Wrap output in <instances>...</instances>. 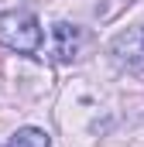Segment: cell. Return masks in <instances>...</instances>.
I'll return each instance as SVG.
<instances>
[{
    "instance_id": "1",
    "label": "cell",
    "mask_w": 144,
    "mask_h": 147,
    "mask_svg": "<svg viewBox=\"0 0 144 147\" xmlns=\"http://www.w3.org/2000/svg\"><path fill=\"white\" fill-rule=\"evenodd\" d=\"M0 45L17 55H38L41 51V24L31 10H3L0 14Z\"/></svg>"
},
{
    "instance_id": "2",
    "label": "cell",
    "mask_w": 144,
    "mask_h": 147,
    "mask_svg": "<svg viewBox=\"0 0 144 147\" xmlns=\"http://www.w3.org/2000/svg\"><path fill=\"white\" fill-rule=\"evenodd\" d=\"M110 62L124 72H144V28H127L110 41Z\"/></svg>"
},
{
    "instance_id": "3",
    "label": "cell",
    "mask_w": 144,
    "mask_h": 147,
    "mask_svg": "<svg viewBox=\"0 0 144 147\" xmlns=\"http://www.w3.org/2000/svg\"><path fill=\"white\" fill-rule=\"evenodd\" d=\"M82 45H86V31L82 28H75L69 21L52 24V58L55 62H75Z\"/></svg>"
},
{
    "instance_id": "4",
    "label": "cell",
    "mask_w": 144,
    "mask_h": 147,
    "mask_svg": "<svg viewBox=\"0 0 144 147\" xmlns=\"http://www.w3.org/2000/svg\"><path fill=\"white\" fill-rule=\"evenodd\" d=\"M48 144H52L48 134L38 130V127H21V130L7 140V147H48Z\"/></svg>"
}]
</instances>
